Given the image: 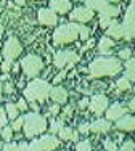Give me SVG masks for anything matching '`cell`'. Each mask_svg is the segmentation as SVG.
I'll return each mask as SVG.
<instances>
[{
	"label": "cell",
	"instance_id": "30",
	"mask_svg": "<svg viewBox=\"0 0 135 151\" xmlns=\"http://www.w3.org/2000/svg\"><path fill=\"white\" fill-rule=\"evenodd\" d=\"M23 124H24V117H16L15 122H13V130H21V127H23Z\"/></svg>",
	"mask_w": 135,
	"mask_h": 151
},
{
	"label": "cell",
	"instance_id": "12",
	"mask_svg": "<svg viewBox=\"0 0 135 151\" xmlns=\"http://www.w3.org/2000/svg\"><path fill=\"white\" fill-rule=\"evenodd\" d=\"M126 111H129V109H126L119 103H114V105H111L109 109H106V121H118L122 116H126Z\"/></svg>",
	"mask_w": 135,
	"mask_h": 151
},
{
	"label": "cell",
	"instance_id": "23",
	"mask_svg": "<svg viewBox=\"0 0 135 151\" xmlns=\"http://www.w3.org/2000/svg\"><path fill=\"white\" fill-rule=\"evenodd\" d=\"M5 109H6V113H8V117H10V119H13V121H15L16 117H18V113H19V111H18L16 105H13V103H8Z\"/></svg>",
	"mask_w": 135,
	"mask_h": 151
},
{
	"label": "cell",
	"instance_id": "22",
	"mask_svg": "<svg viewBox=\"0 0 135 151\" xmlns=\"http://www.w3.org/2000/svg\"><path fill=\"white\" fill-rule=\"evenodd\" d=\"M109 3L108 2H97V0H87V2H85V8H88V10H92V12H93V10H97V12H101L103 8H105V6H108Z\"/></svg>",
	"mask_w": 135,
	"mask_h": 151
},
{
	"label": "cell",
	"instance_id": "50",
	"mask_svg": "<svg viewBox=\"0 0 135 151\" xmlns=\"http://www.w3.org/2000/svg\"><path fill=\"white\" fill-rule=\"evenodd\" d=\"M3 92V87H2V84H0V93H2Z\"/></svg>",
	"mask_w": 135,
	"mask_h": 151
},
{
	"label": "cell",
	"instance_id": "9",
	"mask_svg": "<svg viewBox=\"0 0 135 151\" xmlns=\"http://www.w3.org/2000/svg\"><path fill=\"white\" fill-rule=\"evenodd\" d=\"M88 108L93 114H98L100 116L101 113H105L108 109V98L105 95H93L92 100L88 101Z\"/></svg>",
	"mask_w": 135,
	"mask_h": 151
},
{
	"label": "cell",
	"instance_id": "20",
	"mask_svg": "<svg viewBox=\"0 0 135 151\" xmlns=\"http://www.w3.org/2000/svg\"><path fill=\"white\" fill-rule=\"evenodd\" d=\"M113 47H114V42H113L111 39L103 37V39H100V44H98V52H100L101 55H106V53L111 52Z\"/></svg>",
	"mask_w": 135,
	"mask_h": 151
},
{
	"label": "cell",
	"instance_id": "39",
	"mask_svg": "<svg viewBox=\"0 0 135 151\" xmlns=\"http://www.w3.org/2000/svg\"><path fill=\"white\" fill-rule=\"evenodd\" d=\"M16 148H18L16 143H6V145L2 148V151H16Z\"/></svg>",
	"mask_w": 135,
	"mask_h": 151
},
{
	"label": "cell",
	"instance_id": "28",
	"mask_svg": "<svg viewBox=\"0 0 135 151\" xmlns=\"http://www.w3.org/2000/svg\"><path fill=\"white\" fill-rule=\"evenodd\" d=\"M134 148H135V143L132 140H127V142L122 143V146H121L118 151H134Z\"/></svg>",
	"mask_w": 135,
	"mask_h": 151
},
{
	"label": "cell",
	"instance_id": "13",
	"mask_svg": "<svg viewBox=\"0 0 135 151\" xmlns=\"http://www.w3.org/2000/svg\"><path fill=\"white\" fill-rule=\"evenodd\" d=\"M39 145H40L42 151H53L55 148H58L60 145V140L53 135H45L39 140Z\"/></svg>",
	"mask_w": 135,
	"mask_h": 151
},
{
	"label": "cell",
	"instance_id": "8",
	"mask_svg": "<svg viewBox=\"0 0 135 151\" xmlns=\"http://www.w3.org/2000/svg\"><path fill=\"white\" fill-rule=\"evenodd\" d=\"M21 50H23V47H21L19 40H18L16 37H8V40L5 42V45H3V55H5V61H11L18 58L21 53Z\"/></svg>",
	"mask_w": 135,
	"mask_h": 151
},
{
	"label": "cell",
	"instance_id": "27",
	"mask_svg": "<svg viewBox=\"0 0 135 151\" xmlns=\"http://www.w3.org/2000/svg\"><path fill=\"white\" fill-rule=\"evenodd\" d=\"M116 85H118L119 90H129V88H130V82L127 81L126 77H121L119 81L116 82Z\"/></svg>",
	"mask_w": 135,
	"mask_h": 151
},
{
	"label": "cell",
	"instance_id": "44",
	"mask_svg": "<svg viewBox=\"0 0 135 151\" xmlns=\"http://www.w3.org/2000/svg\"><path fill=\"white\" fill-rule=\"evenodd\" d=\"M3 90H5L6 93H13V85L8 82V84H5V87H3Z\"/></svg>",
	"mask_w": 135,
	"mask_h": 151
},
{
	"label": "cell",
	"instance_id": "38",
	"mask_svg": "<svg viewBox=\"0 0 135 151\" xmlns=\"http://www.w3.org/2000/svg\"><path fill=\"white\" fill-rule=\"evenodd\" d=\"M66 74H68V71H61V73H60L55 79H53V84H58V82H61L63 79L66 77Z\"/></svg>",
	"mask_w": 135,
	"mask_h": 151
},
{
	"label": "cell",
	"instance_id": "40",
	"mask_svg": "<svg viewBox=\"0 0 135 151\" xmlns=\"http://www.w3.org/2000/svg\"><path fill=\"white\" fill-rule=\"evenodd\" d=\"M88 35H90V29H87V27H82V32H80V39L85 40V39H88Z\"/></svg>",
	"mask_w": 135,
	"mask_h": 151
},
{
	"label": "cell",
	"instance_id": "49",
	"mask_svg": "<svg viewBox=\"0 0 135 151\" xmlns=\"http://www.w3.org/2000/svg\"><path fill=\"white\" fill-rule=\"evenodd\" d=\"M2 34H3V26L0 24V37H2Z\"/></svg>",
	"mask_w": 135,
	"mask_h": 151
},
{
	"label": "cell",
	"instance_id": "14",
	"mask_svg": "<svg viewBox=\"0 0 135 151\" xmlns=\"http://www.w3.org/2000/svg\"><path fill=\"white\" fill-rule=\"evenodd\" d=\"M50 10L53 13H60V15H65L71 10V2L68 0H52L50 2Z\"/></svg>",
	"mask_w": 135,
	"mask_h": 151
},
{
	"label": "cell",
	"instance_id": "3",
	"mask_svg": "<svg viewBox=\"0 0 135 151\" xmlns=\"http://www.w3.org/2000/svg\"><path fill=\"white\" fill-rule=\"evenodd\" d=\"M82 27H84V26L76 24V23L63 24V26H60L58 29L53 32V42H55V45L68 44V42H74L77 37H80Z\"/></svg>",
	"mask_w": 135,
	"mask_h": 151
},
{
	"label": "cell",
	"instance_id": "31",
	"mask_svg": "<svg viewBox=\"0 0 135 151\" xmlns=\"http://www.w3.org/2000/svg\"><path fill=\"white\" fill-rule=\"evenodd\" d=\"M27 151H42L40 145H39V140H34L32 143H29L27 145Z\"/></svg>",
	"mask_w": 135,
	"mask_h": 151
},
{
	"label": "cell",
	"instance_id": "19",
	"mask_svg": "<svg viewBox=\"0 0 135 151\" xmlns=\"http://www.w3.org/2000/svg\"><path fill=\"white\" fill-rule=\"evenodd\" d=\"M58 135H60V140H74V142L79 140V134H77L76 130H73V129H69V127H63L61 130L58 132Z\"/></svg>",
	"mask_w": 135,
	"mask_h": 151
},
{
	"label": "cell",
	"instance_id": "45",
	"mask_svg": "<svg viewBox=\"0 0 135 151\" xmlns=\"http://www.w3.org/2000/svg\"><path fill=\"white\" fill-rule=\"evenodd\" d=\"M16 151H27V145H26V143H23V142H21L19 145H18Z\"/></svg>",
	"mask_w": 135,
	"mask_h": 151
},
{
	"label": "cell",
	"instance_id": "35",
	"mask_svg": "<svg viewBox=\"0 0 135 151\" xmlns=\"http://www.w3.org/2000/svg\"><path fill=\"white\" fill-rule=\"evenodd\" d=\"M79 132H80V134H85V135H87L88 132H90V124L82 122V124H80V127H79Z\"/></svg>",
	"mask_w": 135,
	"mask_h": 151
},
{
	"label": "cell",
	"instance_id": "41",
	"mask_svg": "<svg viewBox=\"0 0 135 151\" xmlns=\"http://www.w3.org/2000/svg\"><path fill=\"white\" fill-rule=\"evenodd\" d=\"M0 68H2V71H3V73H8V71L11 69V61H5V63H3Z\"/></svg>",
	"mask_w": 135,
	"mask_h": 151
},
{
	"label": "cell",
	"instance_id": "29",
	"mask_svg": "<svg viewBox=\"0 0 135 151\" xmlns=\"http://www.w3.org/2000/svg\"><path fill=\"white\" fill-rule=\"evenodd\" d=\"M103 145H105V150L106 151H118V146H116V143L113 142V140H105V143H103Z\"/></svg>",
	"mask_w": 135,
	"mask_h": 151
},
{
	"label": "cell",
	"instance_id": "18",
	"mask_svg": "<svg viewBox=\"0 0 135 151\" xmlns=\"http://www.w3.org/2000/svg\"><path fill=\"white\" fill-rule=\"evenodd\" d=\"M116 127L119 130H135V117L132 116H122L121 119H118L116 122Z\"/></svg>",
	"mask_w": 135,
	"mask_h": 151
},
{
	"label": "cell",
	"instance_id": "17",
	"mask_svg": "<svg viewBox=\"0 0 135 151\" xmlns=\"http://www.w3.org/2000/svg\"><path fill=\"white\" fill-rule=\"evenodd\" d=\"M109 129H111V122H108L106 119H98L90 124V130L95 134H106L109 132Z\"/></svg>",
	"mask_w": 135,
	"mask_h": 151
},
{
	"label": "cell",
	"instance_id": "1",
	"mask_svg": "<svg viewBox=\"0 0 135 151\" xmlns=\"http://www.w3.org/2000/svg\"><path fill=\"white\" fill-rule=\"evenodd\" d=\"M122 69V64L118 58H97L90 63L88 71L92 77H113L119 74Z\"/></svg>",
	"mask_w": 135,
	"mask_h": 151
},
{
	"label": "cell",
	"instance_id": "6",
	"mask_svg": "<svg viewBox=\"0 0 135 151\" xmlns=\"http://www.w3.org/2000/svg\"><path fill=\"white\" fill-rule=\"evenodd\" d=\"M122 37L126 40H132L135 37V2L130 3V6L126 12V18H124V24H122Z\"/></svg>",
	"mask_w": 135,
	"mask_h": 151
},
{
	"label": "cell",
	"instance_id": "34",
	"mask_svg": "<svg viewBox=\"0 0 135 151\" xmlns=\"http://www.w3.org/2000/svg\"><path fill=\"white\" fill-rule=\"evenodd\" d=\"M5 124H6V114H5V109L0 108V129L5 127Z\"/></svg>",
	"mask_w": 135,
	"mask_h": 151
},
{
	"label": "cell",
	"instance_id": "52",
	"mask_svg": "<svg viewBox=\"0 0 135 151\" xmlns=\"http://www.w3.org/2000/svg\"><path fill=\"white\" fill-rule=\"evenodd\" d=\"M134 92H135V87H134Z\"/></svg>",
	"mask_w": 135,
	"mask_h": 151
},
{
	"label": "cell",
	"instance_id": "10",
	"mask_svg": "<svg viewBox=\"0 0 135 151\" xmlns=\"http://www.w3.org/2000/svg\"><path fill=\"white\" fill-rule=\"evenodd\" d=\"M92 18H93V12L85 8V6H77V8H74L69 15V19L77 21V23H88Z\"/></svg>",
	"mask_w": 135,
	"mask_h": 151
},
{
	"label": "cell",
	"instance_id": "26",
	"mask_svg": "<svg viewBox=\"0 0 135 151\" xmlns=\"http://www.w3.org/2000/svg\"><path fill=\"white\" fill-rule=\"evenodd\" d=\"M61 129H63V121L61 119L60 121H52V124H50V132L52 134H58Z\"/></svg>",
	"mask_w": 135,
	"mask_h": 151
},
{
	"label": "cell",
	"instance_id": "4",
	"mask_svg": "<svg viewBox=\"0 0 135 151\" xmlns=\"http://www.w3.org/2000/svg\"><path fill=\"white\" fill-rule=\"evenodd\" d=\"M24 135L26 137H35V135H40L45 132L47 129V121L45 117H42L40 114L37 113H31L24 117Z\"/></svg>",
	"mask_w": 135,
	"mask_h": 151
},
{
	"label": "cell",
	"instance_id": "21",
	"mask_svg": "<svg viewBox=\"0 0 135 151\" xmlns=\"http://www.w3.org/2000/svg\"><path fill=\"white\" fill-rule=\"evenodd\" d=\"M121 13V8L119 6H113V5H108V6H105V8L100 12V16H106V18H114V16H118Z\"/></svg>",
	"mask_w": 135,
	"mask_h": 151
},
{
	"label": "cell",
	"instance_id": "16",
	"mask_svg": "<svg viewBox=\"0 0 135 151\" xmlns=\"http://www.w3.org/2000/svg\"><path fill=\"white\" fill-rule=\"evenodd\" d=\"M106 35H108L109 39H121L124 35V32H122V26L118 23V21H114V19H111V23H109V26L106 27Z\"/></svg>",
	"mask_w": 135,
	"mask_h": 151
},
{
	"label": "cell",
	"instance_id": "2",
	"mask_svg": "<svg viewBox=\"0 0 135 151\" xmlns=\"http://www.w3.org/2000/svg\"><path fill=\"white\" fill-rule=\"evenodd\" d=\"M50 90H52V85L47 84V81L34 79V81L29 82L27 87L24 88V96H26V100H29L31 103H34V101L42 103L50 96Z\"/></svg>",
	"mask_w": 135,
	"mask_h": 151
},
{
	"label": "cell",
	"instance_id": "36",
	"mask_svg": "<svg viewBox=\"0 0 135 151\" xmlns=\"http://www.w3.org/2000/svg\"><path fill=\"white\" fill-rule=\"evenodd\" d=\"M16 108H18V111H26V109H27L26 100H19V101L16 103Z\"/></svg>",
	"mask_w": 135,
	"mask_h": 151
},
{
	"label": "cell",
	"instance_id": "43",
	"mask_svg": "<svg viewBox=\"0 0 135 151\" xmlns=\"http://www.w3.org/2000/svg\"><path fill=\"white\" fill-rule=\"evenodd\" d=\"M93 45H95V40H93V39H90V40H87V44L84 45V50H87V48H92Z\"/></svg>",
	"mask_w": 135,
	"mask_h": 151
},
{
	"label": "cell",
	"instance_id": "25",
	"mask_svg": "<svg viewBox=\"0 0 135 151\" xmlns=\"http://www.w3.org/2000/svg\"><path fill=\"white\" fill-rule=\"evenodd\" d=\"M76 151H92V143L88 140H84V142H79L76 146Z\"/></svg>",
	"mask_w": 135,
	"mask_h": 151
},
{
	"label": "cell",
	"instance_id": "47",
	"mask_svg": "<svg viewBox=\"0 0 135 151\" xmlns=\"http://www.w3.org/2000/svg\"><path fill=\"white\" fill-rule=\"evenodd\" d=\"M129 109H130V111H135V98H132V100L129 101Z\"/></svg>",
	"mask_w": 135,
	"mask_h": 151
},
{
	"label": "cell",
	"instance_id": "51",
	"mask_svg": "<svg viewBox=\"0 0 135 151\" xmlns=\"http://www.w3.org/2000/svg\"><path fill=\"white\" fill-rule=\"evenodd\" d=\"M0 66H2V53H0Z\"/></svg>",
	"mask_w": 135,
	"mask_h": 151
},
{
	"label": "cell",
	"instance_id": "48",
	"mask_svg": "<svg viewBox=\"0 0 135 151\" xmlns=\"http://www.w3.org/2000/svg\"><path fill=\"white\" fill-rule=\"evenodd\" d=\"M65 114H66V116H71V114H73V108H71V106H66V108H65Z\"/></svg>",
	"mask_w": 135,
	"mask_h": 151
},
{
	"label": "cell",
	"instance_id": "42",
	"mask_svg": "<svg viewBox=\"0 0 135 151\" xmlns=\"http://www.w3.org/2000/svg\"><path fill=\"white\" fill-rule=\"evenodd\" d=\"M85 106H88V100H87V98H82V100L79 101V108H80V109H84Z\"/></svg>",
	"mask_w": 135,
	"mask_h": 151
},
{
	"label": "cell",
	"instance_id": "32",
	"mask_svg": "<svg viewBox=\"0 0 135 151\" xmlns=\"http://www.w3.org/2000/svg\"><path fill=\"white\" fill-rule=\"evenodd\" d=\"M130 55H132V52H130L129 48H124V50H121V52H119V58H122L126 61L130 58Z\"/></svg>",
	"mask_w": 135,
	"mask_h": 151
},
{
	"label": "cell",
	"instance_id": "33",
	"mask_svg": "<svg viewBox=\"0 0 135 151\" xmlns=\"http://www.w3.org/2000/svg\"><path fill=\"white\" fill-rule=\"evenodd\" d=\"M126 71H132V69H135V58H129L126 61Z\"/></svg>",
	"mask_w": 135,
	"mask_h": 151
},
{
	"label": "cell",
	"instance_id": "15",
	"mask_svg": "<svg viewBox=\"0 0 135 151\" xmlns=\"http://www.w3.org/2000/svg\"><path fill=\"white\" fill-rule=\"evenodd\" d=\"M50 96L56 105H65V103L68 101V92L63 87H52Z\"/></svg>",
	"mask_w": 135,
	"mask_h": 151
},
{
	"label": "cell",
	"instance_id": "46",
	"mask_svg": "<svg viewBox=\"0 0 135 151\" xmlns=\"http://www.w3.org/2000/svg\"><path fill=\"white\" fill-rule=\"evenodd\" d=\"M50 113H52V114H58V113H60V106H58V105H53V106L50 108Z\"/></svg>",
	"mask_w": 135,
	"mask_h": 151
},
{
	"label": "cell",
	"instance_id": "7",
	"mask_svg": "<svg viewBox=\"0 0 135 151\" xmlns=\"http://www.w3.org/2000/svg\"><path fill=\"white\" fill-rule=\"evenodd\" d=\"M80 58L77 53L71 52V50H60V52L55 53V56H53V64H55L56 68H65L66 64H73V63H77Z\"/></svg>",
	"mask_w": 135,
	"mask_h": 151
},
{
	"label": "cell",
	"instance_id": "24",
	"mask_svg": "<svg viewBox=\"0 0 135 151\" xmlns=\"http://www.w3.org/2000/svg\"><path fill=\"white\" fill-rule=\"evenodd\" d=\"M11 137H13V129H11V127H3L2 134H0V138L6 140V143H10Z\"/></svg>",
	"mask_w": 135,
	"mask_h": 151
},
{
	"label": "cell",
	"instance_id": "37",
	"mask_svg": "<svg viewBox=\"0 0 135 151\" xmlns=\"http://www.w3.org/2000/svg\"><path fill=\"white\" fill-rule=\"evenodd\" d=\"M109 23H111V19H109V18H106V16H100V26L101 27H108L109 26Z\"/></svg>",
	"mask_w": 135,
	"mask_h": 151
},
{
	"label": "cell",
	"instance_id": "5",
	"mask_svg": "<svg viewBox=\"0 0 135 151\" xmlns=\"http://www.w3.org/2000/svg\"><path fill=\"white\" fill-rule=\"evenodd\" d=\"M21 68H23L24 74L27 77H35L44 68V63H42V58H39L37 55H27L26 58H23L21 61Z\"/></svg>",
	"mask_w": 135,
	"mask_h": 151
},
{
	"label": "cell",
	"instance_id": "11",
	"mask_svg": "<svg viewBox=\"0 0 135 151\" xmlns=\"http://www.w3.org/2000/svg\"><path fill=\"white\" fill-rule=\"evenodd\" d=\"M37 16H39V21H40L42 24H45V26H55L56 21H58L56 15L52 12L50 8H40Z\"/></svg>",
	"mask_w": 135,
	"mask_h": 151
}]
</instances>
